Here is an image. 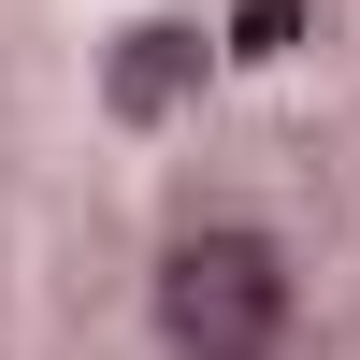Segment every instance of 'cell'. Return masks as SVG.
<instances>
[{"label":"cell","mask_w":360,"mask_h":360,"mask_svg":"<svg viewBox=\"0 0 360 360\" xmlns=\"http://www.w3.org/2000/svg\"><path fill=\"white\" fill-rule=\"evenodd\" d=\"M288 317V274L245 245V231H217V245L173 259V332H188V360H259Z\"/></svg>","instance_id":"obj_1"}]
</instances>
